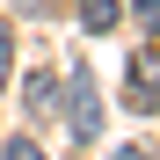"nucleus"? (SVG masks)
<instances>
[{"mask_svg":"<svg viewBox=\"0 0 160 160\" xmlns=\"http://www.w3.org/2000/svg\"><path fill=\"white\" fill-rule=\"evenodd\" d=\"M0 160H44V153H37V138H8V146H0Z\"/></svg>","mask_w":160,"mask_h":160,"instance_id":"39448f33","label":"nucleus"},{"mask_svg":"<svg viewBox=\"0 0 160 160\" xmlns=\"http://www.w3.org/2000/svg\"><path fill=\"white\" fill-rule=\"evenodd\" d=\"M138 29H160V0H138Z\"/></svg>","mask_w":160,"mask_h":160,"instance_id":"0eeeda50","label":"nucleus"},{"mask_svg":"<svg viewBox=\"0 0 160 160\" xmlns=\"http://www.w3.org/2000/svg\"><path fill=\"white\" fill-rule=\"evenodd\" d=\"M117 160H146V153H138V146H124V153H117Z\"/></svg>","mask_w":160,"mask_h":160,"instance_id":"6e6552de","label":"nucleus"},{"mask_svg":"<svg viewBox=\"0 0 160 160\" xmlns=\"http://www.w3.org/2000/svg\"><path fill=\"white\" fill-rule=\"evenodd\" d=\"M124 80H131V88H124V102H131L138 117H153V109H160V51H138Z\"/></svg>","mask_w":160,"mask_h":160,"instance_id":"f03ea898","label":"nucleus"},{"mask_svg":"<svg viewBox=\"0 0 160 160\" xmlns=\"http://www.w3.org/2000/svg\"><path fill=\"white\" fill-rule=\"evenodd\" d=\"M66 131H73L80 146L102 138V95H95V73H88V66L66 73Z\"/></svg>","mask_w":160,"mask_h":160,"instance_id":"f257e3e1","label":"nucleus"},{"mask_svg":"<svg viewBox=\"0 0 160 160\" xmlns=\"http://www.w3.org/2000/svg\"><path fill=\"white\" fill-rule=\"evenodd\" d=\"M29 109L44 117V109H58V88H51V73H29Z\"/></svg>","mask_w":160,"mask_h":160,"instance_id":"20e7f679","label":"nucleus"},{"mask_svg":"<svg viewBox=\"0 0 160 160\" xmlns=\"http://www.w3.org/2000/svg\"><path fill=\"white\" fill-rule=\"evenodd\" d=\"M8 66H15V37H8V22H0V88H8Z\"/></svg>","mask_w":160,"mask_h":160,"instance_id":"423d86ee","label":"nucleus"},{"mask_svg":"<svg viewBox=\"0 0 160 160\" xmlns=\"http://www.w3.org/2000/svg\"><path fill=\"white\" fill-rule=\"evenodd\" d=\"M80 29H117V0H80Z\"/></svg>","mask_w":160,"mask_h":160,"instance_id":"7ed1b4c3","label":"nucleus"}]
</instances>
